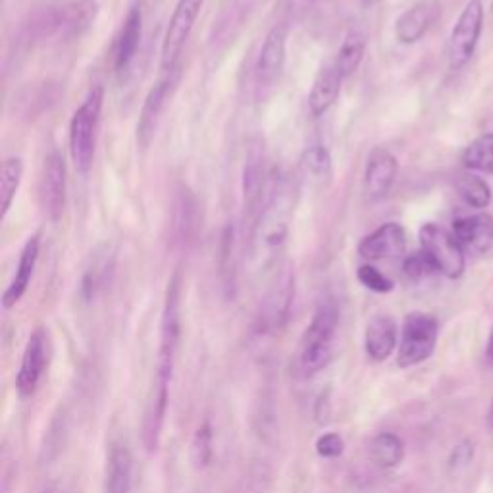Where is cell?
<instances>
[{
	"instance_id": "23",
	"label": "cell",
	"mask_w": 493,
	"mask_h": 493,
	"mask_svg": "<svg viewBox=\"0 0 493 493\" xmlns=\"http://www.w3.org/2000/svg\"><path fill=\"white\" fill-rule=\"evenodd\" d=\"M397 347V324L388 314H378L370 320L364 331V351L370 359L384 363Z\"/></svg>"
},
{
	"instance_id": "15",
	"label": "cell",
	"mask_w": 493,
	"mask_h": 493,
	"mask_svg": "<svg viewBox=\"0 0 493 493\" xmlns=\"http://www.w3.org/2000/svg\"><path fill=\"white\" fill-rule=\"evenodd\" d=\"M286 58H288V28L274 26L264 37L261 54H258L256 66H255L258 85H263V88L274 85L280 79L283 68H286Z\"/></svg>"
},
{
	"instance_id": "4",
	"label": "cell",
	"mask_w": 493,
	"mask_h": 493,
	"mask_svg": "<svg viewBox=\"0 0 493 493\" xmlns=\"http://www.w3.org/2000/svg\"><path fill=\"white\" fill-rule=\"evenodd\" d=\"M181 338V278L176 272L170 278L164 297L163 318H160V345L156 372L153 378V386L170 389L171 376H174V364L180 349Z\"/></svg>"
},
{
	"instance_id": "32",
	"label": "cell",
	"mask_w": 493,
	"mask_h": 493,
	"mask_svg": "<svg viewBox=\"0 0 493 493\" xmlns=\"http://www.w3.org/2000/svg\"><path fill=\"white\" fill-rule=\"evenodd\" d=\"M455 188H457L461 199L472 208H486L491 203V189L489 185L486 183V180H482L476 174H463L459 176L457 183H455Z\"/></svg>"
},
{
	"instance_id": "5",
	"label": "cell",
	"mask_w": 493,
	"mask_h": 493,
	"mask_svg": "<svg viewBox=\"0 0 493 493\" xmlns=\"http://www.w3.org/2000/svg\"><path fill=\"white\" fill-rule=\"evenodd\" d=\"M98 16L96 0H68L48 8L37 21V33L58 41H76L88 33Z\"/></svg>"
},
{
	"instance_id": "20",
	"label": "cell",
	"mask_w": 493,
	"mask_h": 493,
	"mask_svg": "<svg viewBox=\"0 0 493 493\" xmlns=\"http://www.w3.org/2000/svg\"><path fill=\"white\" fill-rule=\"evenodd\" d=\"M343 81L345 78L341 76V71L336 66L334 60L320 68L311 88V93H308V110H311V114L314 118L324 116L328 110L338 103Z\"/></svg>"
},
{
	"instance_id": "25",
	"label": "cell",
	"mask_w": 493,
	"mask_h": 493,
	"mask_svg": "<svg viewBox=\"0 0 493 493\" xmlns=\"http://www.w3.org/2000/svg\"><path fill=\"white\" fill-rule=\"evenodd\" d=\"M199 205L188 188H180L174 203V233L180 243L195 241L199 231Z\"/></svg>"
},
{
	"instance_id": "42",
	"label": "cell",
	"mask_w": 493,
	"mask_h": 493,
	"mask_svg": "<svg viewBox=\"0 0 493 493\" xmlns=\"http://www.w3.org/2000/svg\"><path fill=\"white\" fill-rule=\"evenodd\" d=\"M359 3H361L364 8H372L374 4L380 3V0H359Z\"/></svg>"
},
{
	"instance_id": "36",
	"label": "cell",
	"mask_w": 493,
	"mask_h": 493,
	"mask_svg": "<svg viewBox=\"0 0 493 493\" xmlns=\"http://www.w3.org/2000/svg\"><path fill=\"white\" fill-rule=\"evenodd\" d=\"M356 278L363 283V286L374 293H389L396 288V283H393L386 274H381L380 270L372 264H363L359 268V272H356Z\"/></svg>"
},
{
	"instance_id": "18",
	"label": "cell",
	"mask_w": 493,
	"mask_h": 493,
	"mask_svg": "<svg viewBox=\"0 0 493 493\" xmlns=\"http://www.w3.org/2000/svg\"><path fill=\"white\" fill-rule=\"evenodd\" d=\"M270 180H272V176H270L264 168V153L261 149H251L243 171V193L245 208L246 213L253 216V220L264 205Z\"/></svg>"
},
{
	"instance_id": "30",
	"label": "cell",
	"mask_w": 493,
	"mask_h": 493,
	"mask_svg": "<svg viewBox=\"0 0 493 493\" xmlns=\"http://www.w3.org/2000/svg\"><path fill=\"white\" fill-rule=\"evenodd\" d=\"M463 163L472 171L493 174V133L480 135L478 139L468 145L463 155Z\"/></svg>"
},
{
	"instance_id": "37",
	"label": "cell",
	"mask_w": 493,
	"mask_h": 493,
	"mask_svg": "<svg viewBox=\"0 0 493 493\" xmlns=\"http://www.w3.org/2000/svg\"><path fill=\"white\" fill-rule=\"evenodd\" d=\"M345 451V441L336 431H328L316 439V453L322 459H338Z\"/></svg>"
},
{
	"instance_id": "14",
	"label": "cell",
	"mask_w": 493,
	"mask_h": 493,
	"mask_svg": "<svg viewBox=\"0 0 493 493\" xmlns=\"http://www.w3.org/2000/svg\"><path fill=\"white\" fill-rule=\"evenodd\" d=\"M399 174L396 155L388 149H374L370 153L364 168V193L370 201H381L389 195Z\"/></svg>"
},
{
	"instance_id": "19",
	"label": "cell",
	"mask_w": 493,
	"mask_h": 493,
	"mask_svg": "<svg viewBox=\"0 0 493 493\" xmlns=\"http://www.w3.org/2000/svg\"><path fill=\"white\" fill-rule=\"evenodd\" d=\"M39 251H41V239H39V233H35V236H31L26 241V245H23L14 278H12L10 286L3 295V306L6 311H10L12 306H16L23 299V295L28 293L37 268V261H39Z\"/></svg>"
},
{
	"instance_id": "24",
	"label": "cell",
	"mask_w": 493,
	"mask_h": 493,
	"mask_svg": "<svg viewBox=\"0 0 493 493\" xmlns=\"http://www.w3.org/2000/svg\"><path fill=\"white\" fill-rule=\"evenodd\" d=\"M133 455L126 443H114L104 466V493H131Z\"/></svg>"
},
{
	"instance_id": "34",
	"label": "cell",
	"mask_w": 493,
	"mask_h": 493,
	"mask_svg": "<svg viewBox=\"0 0 493 493\" xmlns=\"http://www.w3.org/2000/svg\"><path fill=\"white\" fill-rule=\"evenodd\" d=\"M220 272L224 278L226 286H233L236 283V272H238V230L233 224H230L221 238V256H220Z\"/></svg>"
},
{
	"instance_id": "17",
	"label": "cell",
	"mask_w": 493,
	"mask_h": 493,
	"mask_svg": "<svg viewBox=\"0 0 493 493\" xmlns=\"http://www.w3.org/2000/svg\"><path fill=\"white\" fill-rule=\"evenodd\" d=\"M143 37V8L141 3H135L126 20H123L120 33L116 37L114 45V70L118 76H126L130 68L133 66L135 58H138L139 46Z\"/></svg>"
},
{
	"instance_id": "39",
	"label": "cell",
	"mask_w": 493,
	"mask_h": 493,
	"mask_svg": "<svg viewBox=\"0 0 493 493\" xmlns=\"http://www.w3.org/2000/svg\"><path fill=\"white\" fill-rule=\"evenodd\" d=\"M486 359H488V364L493 366V330L489 334V339H488V347H486Z\"/></svg>"
},
{
	"instance_id": "38",
	"label": "cell",
	"mask_w": 493,
	"mask_h": 493,
	"mask_svg": "<svg viewBox=\"0 0 493 493\" xmlns=\"http://www.w3.org/2000/svg\"><path fill=\"white\" fill-rule=\"evenodd\" d=\"M474 457V446L471 439H463L461 443H457L455 446V449L451 451V457H449V471L451 472H461L464 471V468L471 464Z\"/></svg>"
},
{
	"instance_id": "21",
	"label": "cell",
	"mask_w": 493,
	"mask_h": 493,
	"mask_svg": "<svg viewBox=\"0 0 493 493\" xmlns=\"http://www.w3.org/2000/svg\"><path fill=\"white\" fill-rule=\"evenodd\" d=\"M453 236L464 251L484 255L493 246V218L484 213L457 218L453 221Z\"/></svg>"
},
{
	"instance_id": "26",
	"label": "cell",
	"mask_w": 493,
	"mask_h": 493,
	"mask_svg": "<svg viewBox=\"0 0 493 493\" xmlns=\"http://www.w3.org/2000/svg\"><path fill=\"white\" fill-rule=\"evenodd\" d=\"M431 6L428 3H418L405 10L396 21V37L403 45H414L422 39L431 26Z\"/></svg>"
},
{
	"instance_id": "2",
	"label": "cell",
	"mask_w": 493,
	"mask_h": 493,
	"mask_svg": "<svg viewBox=\"0 0 493 493\" xmlns=\"http://www.w3.org/2000/svg\"><path fill=\"white\" fill-rule=\"evenodd\" d=\"M339 326V308L334 299H324L316 306L311 324L305 330L299 349V366L305 374H316L326 368L334 355Z\"/></svg>"
},
{
	"instance_id": "7",
	"label": "cell",
	"mask_w": 493,
	"mask_h": 493,
	"mask_svg": "<svg viewBox=\"0 0 493 493\" xmlns=\"http://www.w3.org/2000/svg\"><path fill=\"white\" fill-rule=\"evenodd\" d=\"M203 4L205 0H178L164 33L163 51H160V68H163V71H171L180 66L183 46L191 37Z\"/></svg>"
},
{
	"instance_id": "6",
	"label": "cell",
	"mask_w": 493,
	"mask_h": 493,
	"mask_svg": "<svg viewBox=\"0 0 493 493\" xmlns=\"http://www.w3.org/2000/svg\"><path fill=\"white\" fill-rule=\"evenodd\" d=\"M438 341V320L426 313L406 314L401 331L397 364L409 368L430 359Z\"/></svg>"
},
{
	"instance_id": "9",
	"label": "cell",
	"mask_w": 493,
	"mask_h": 493,
	"mask_svg": "<svg viewBox=\"0 0 493 493\" xmlns=\"http://www.w3.org/2000/svg\"><path fill=\"white\" fill-rule=\"evenodd\" d=\"M484 23V6L482 0H471L461 12V16L451 29L447 43V58L453 70H461L472 58L476 45L482 33Z\"/></svg>"
},
{
	"instance_id": "13",
	"label": "cell",
	"mask_w": 493,
	"mask_h": 493,
	"mask_svg": "<svg viewBox=\"0 0 493 493\" xmlns=\"http://www.w3.org/2000/svg\"><path fill=\"white\" fill-rule=\"evenodd\" d=\"M46 364V334L43 328H37L29 336L23 349L21 364L16 376V389L21 399L31 397L39 386Z\"/></svg>"
},
{
	"instance_id": "12",
	"label": "cell",
	"mask_w": 493,
	"mask_h": 493,
	"mask_svg": "<svg viewBox=\"0 0 493 493\" xmlns=\"http://www.w3.org/2000/svg\"><path fill=\"white\" fill-rule=\"evenodd\" d=\"M295 299V276L289 268H281L272 286L268 288L261 306V328L264 331H276L288 324Z\"/></svg>"
},
{
	"instance_id": "3",
	"label": "cell",
	"mask_w": 493,
	"mask_h": 493,
	"mask_svg": "<svg viewBox=\"0 0 493 493\" xmlns=\"http://www.w3.org/2000/svg\"><path fill=\"white\" fill-rule=\"evenodd\" d=\"M104 104V88L101 83L93 85L81 106L73 113L70 121V153L81 176H88L93 168L98 126Z\"/></svg>"
},
{
	"instance_id": "10",
	"label": "cell",
	"mask_w": 493,
	"mask_h": 493,
	"mask_svg": "<svg viewBox=\"0 0 493 493\" xmlns=\"http://www.w3.org/2000/svg\"><path fill=\"white\" fill-rule=\"evenodd\" d=\"M66 191H68V168L64 155L60 151H51L45 158L41 171V206L51 221H56L64 214L66 208Z\"/></svg>"
},
{
	"instance_id": "11",
	"label": "cell",
	"mask_w": 493,
	"mask_h": 493,
	"mask_svg": "<svg viewBox=\"0 0 493 493\" xmlns=\"http://www.w3.org/2000/svg\"><path fill=\"white\" fill-rule=\"evenodd\" d=\"M178 78H180V66L171 71H164V76L153 85L149 93H146L139 113L138 128H135L141 149H149V145L153 143L160 118H163V113L168 103V96L171 95V89H174Z\"/></svg>"
},
{
	"instance_id": "27",
	"label": "cell",
	"mask_w": 493,
	"mask_h": 493,
	"mask_svg": "<svg viewBox=\"0 0 493 493\" xmlns=\"http://www.w3.org/2000/svg\"><path fill=\"white\" fill-rule=\"evenodd\" d=\"M366 33L363 29H351L343 37L339 51L336 54V66L339 68L341 76L347 79L361 68L364 54H366Z\"/></svg>"
},
{
	"instance_id": "29",
	"label": "cell",
	"mask_w": 493,
	"mask_h": 493,
	"mask_svg": "<svg viewBox=\"0 0 493 493\" xmlns=\"http://www.w3.org/2000/svg\"><path fill=\"white\" fill-rule=\"evenodd\" d=\"M370 455H372V461L380 468H393L397 466L405 457V447L399 436L391 434V431H381L370 446Z\"/></svg>"
},
{
	"instance_id": "33",
	"label": "cell",
	"mask_w": 493,
	"mask_h": 493,
	"mask_svg": "<svg viewBox=\"0 0 493 493\" xmlns=\"http://www.w3.org/2000/svg\"><path fill=\"white\" fill-rule=\"evenodd\" d=\"M213 455H214V431L211 422L205 421L199 428H196L195 436L191 439L189 459L196 471H203V468H206L213 463Z\"/></svg>"
},
{
	"instance_id": "1",
	"label": "cell",
	"mask_w": 493,
	"mask_h": 493,
	"mask_svg": "<svg viewBox=\"0 0 493 493\" xmlns=\"http://www.w3.org/2000/svg\"><path fill=\"white\" fill-rule=\"evenodd\" d=\"M295 205H297L295 181L286 174L272 176L249 238V263L255 272L264 274L278 264L289 239Z\"/></svg>"
},
{
	"instance_id": "31",
	"label": "cell",
	"mask_w": 493,
	"mask_h": 493,
	"mask_svg": "<svg viewBox=\"0 0 493 493\" xmlns=\"http://www.w3.org/2000/svg\"><path fill=\"white\" fill-rule=\"evenodd\" d=\"M301 168L306 178L314 181H324L331 178V155L328 146L322 143H314L306 146L301 156Z\"/></svg>"
},
{
	"instance_id": "22",
	"label": "cell",
	"mask_w": 493,
	"mask_h": 493,
	"mask_svg": "<svg viewBox=\"0 0 493 493\" xmlns=\"http://www.w3.org/2000/svg\"><path fill=\"white\" fill-rule=\"evenodd\" d=\"M113 272H114V251L110 249V245H101L95 253H91L89 263L85 266L81 276L79 291L85 303H91L96 299V295L106 288V283L110 281Z\"/></svg>"
},
{
	"instance_id": "28",
	"label": "cell",
	"mask_w": 493,
	"mask_h": 493,
	"mask_svg": "<svg viewBox=\"0 0 493 493\" xmlns=\"http://www.w3.org/2000/svg\"><path fill=\"white\" fill-rule=\"evenodd\" d=\"M23 180V158L12 155L3 163V178H0V196H3V220L8 216L12 205Z\"/></svg>"
},
{
	"instance_id": "8",
	"label": "cell",
	"mask_w": 493,
	"mask_h": 493,
	"mask_svg": "<svg viewBox=\"0 0 493 493\" xmlns=\"http://www.w3.org/2000/svg\"><path fill=\"white\" fill-rule=\"evenodd\" d=\"M421 249L430 256L436 270L449 280H457L464 272V249L453 231L438 224H424L421 230Z\"/></svg>"
},
{
	"instance_id": "41",
	"label": "cell",
	"mask_w": 493,
	"mask_h": 493,
	"mask_svg": "<svg viewBox=\"0 0 493 493\" xmlns=\"http://www.w3.org/2000/svg\"><path fill=\"white\" fill-rule=\"evenodd\" d=\"M488 426H489L491 434H493V403H491V406H489V413H488Z\"/></svg>"
},
{
	"instance_id": "16",
	"label": "cell",
	"mask_w": 493,
	"mask_h": 493,
	"mask_svg": "<svg viewBox=\"0 0 493 493\" xmlns=\"http://www.w3.org/2000/svg\"><path fill=\"white\" fill-rule=\"evenodd\" d=\"M406 249V231L397 221H388L359 243V255L368 263L384 261V258H397Z\"/></svg>"
},
{
	"instance_id": "35",
	"label": "cell",
	"mask_w": 493,
	"mask_h": 493,
	"mask_svg": "<svg viewBox=\"0 0 493 493\" xmlns=\"http://www.w3.org/2000/svg\"><path fill=\"white\" fill-rule=\"evenodd\" d=\"M405 276L413 281H421L431 274H438L434 263L430 261V256L421 249L418 253H413L405 258L403 263Z\"/></svg>"
},
{
	"instance_id": "40",
	"label": "cell",
	"mask_w": 493,
	"mask_h": 493,
	"mask_svg": "<svg viewBox=\"0 0 493 493\" xmlns=\"http://www.w3.org/2000/svg\"><path fill=\"white\" fill-rule=\"evenodd\" d=\"M314 0H291V8L293 10H303L306 6H311Z\"/></svg>"
}]
</instances>
